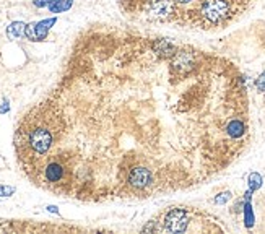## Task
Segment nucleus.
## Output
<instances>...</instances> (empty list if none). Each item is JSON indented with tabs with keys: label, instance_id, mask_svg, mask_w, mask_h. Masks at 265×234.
I'll use <instances>...</instances> for the list:
<instances>
[{
	"label": "nucleus",
	"instance_id": "1",
	"mask_svg": "<svg viewBox=\"0 0 265 234\" xmlns=\"http://www.w3.org/2000/svg\"><path fill=\"white\" fill-rule=\"evenodd\" d=\"M65 77L15 132L34 186L85 202L178 192L222 172L249 143L244 77L205 55L181 73L151 39L122 38Z\"/></svg>",
	"mask_w": 265,
	"mask_h": 234
},
{
	"label": "nucleus",
	"instance_id": "2",
	"mask_svg": "<svg viewBox=\"0 0 265 234\" xmlns=\"http://www.w3.org/2000/svg\"><path fill=\"white\" fill-rule=\"evenodd\" d=\"M146 17L153 21H169L174 20L178 7L174 0H146L145 5Z\"/></svg>",
	"mask_w": 265,
	"mask_h": 234
},
{
	"label": "nucleus",
	"instance_id": "3",
	"mask_svg": "<svg viewBox=\"0 0 265 234\" xmlns=\"http://www.w3.org/2000/svg\"><path fill=\"white\" fill-rule=\"evenodd\" d=\"M56 25V18H49V20H42L39 23H31L26 25V38L29 41H42L47 36L50 26Z\"/></svg>",
	"mask_w": 265,
	"mask_h": 234
},
{
	"label": "nucleus",
	"instance_id": "4",
	"mask_svg": "<svg viewBox=\"0 0 265 234\" xmlns=\"http://www.w3.org/2000/svg\"><path fill=\"white\" fill-rule=\"evenodd\" d=\"M151 46H153L154 52H156V55L161 57V58H165V61H169V58L178 52V46L173 44L169 39H165V38L151 39Z\"/></svg>",
	"mask_w": 265,
	"mask_h": 234
},
{
	"label": "nucleus",
	"instance_id": "5",
	"mask_svg": "<svg viewBox=\"0 0 265 234\" xmlns=\"http://www.w3.org/2000/svg\"><path fill=\"white\" fill-rule=\"evenodd\" d=\"M25 31H26V25L23 21H13V23L7 28V36H9L10 39H18L25 34Z\"/></svg>",
	"mask_w": 265,
	"mask_h": 234
},
{
	"label": "nucleus",
	"instance_id": "6",
	"mask_svg": "<svg viewBox=\"0 0 265 234\" xmlns=\"http://www.w3.org/2000/svg\"><path fill=\"white\" fill-rule=\"evenodd\" d=\"M72 5H73V0H54V2L49 5V10L52 13H62L70 10Z\"/></svg>",
	"mask_w": 265,
	"mask_h": 234
},
{
	"label": "nucleus",
	"instance_id": "7",
	"mask_svg": "<svg viewBox=\"0 0 265 234\" xmlns=\"http://www.w3.org/2000/svg\"><path fill=\"white\" fill-rule=\"evenodd\" d=\"M242 213H244V224H246V228H252V226H254V211H252L251 202H246L244 203Z\"/></svg>",
	"mask_w": 265,
	"mask_h": 234
},
{
	"label": "nucleus",
	"instance_id": "8",
	"mask_svg": "<svg viewBox=\"0 0 265 234\" xmlns=\"http://www.w3.org/2000/svg\"><path fill=\"white\" fill-rule=\"evenodd\" d=\"M247 182H249V189L252 190V192H255V190H259L262 187V176L259 172H251L249 174V178H247Z\"/></svg>",
	"mask_w": 265,
	"mask_h": 234
},
{
	"label": "nucleus",
	"instance_id": "9",
	"mask_svg": "<svg viewBox=\"0 0 265 234\" xmlns=\"http://www.w3.org/2000/svg\"><path fill=\"white\" fill-rule=\"evenodd\" d=\"M231 199H233V194L230 192V190H225V192L218 194V195L215 197V203H217V205H225L226 202H230Z\"/></svg>",
	"mask_w": 265,
	"mask_h": 234
},
{
	"label": "nucleus",
	"instance_id": "10",
	"mask_svg": "<svg viewBox=\"0 0 265 234\" xmlns=\"http://www.w3.org/2000/svg\"><path fill=\"white\" fill-rule=\"evenodd\" d=\"M255 88H257V91L265 93V72H262L259 78L255 80Z\"/></svg>",
	"mask_w": 265,
	"mask_h": 234
},
{
	"label": "nucleus",
	"instance_id": "11",
	"mask_svg": "<svg viewBox=\"0 0 265 234\" xmlns=\"http://www.w3.org/2000/svg\"><path fill=\"white\" fill-rule=\"evenodd\" d=\"M15 192L13 187H7V186H0V197H10Z\"/></svg>",
	"mask_w": 265,
	"mask_h": 234
},
{
	"label": "nucleus",
	"instance_id": "12",
	"mask_svg": "<svg viewBox=\"0 0 265 234\" xmlns=\"http://www.w3.org/2000/svg\"><path fill=\"white\" fill-rule=\"evenodd\" d=\"M36 7H39V9H42V7H49L50 4L54 2V0H33Z\"/></svg>",
	"mask_w": 265,
	"mask_h": 234
},
{
	"label": "nucleus",
	"instance_id": "13",
	"mask_svg": "<svg viewBox=\"0 0 265 234\" xmlns=\"http://www.w3.org/2000/svg\"><path fill=\"white\" fill-rule=\"evenodd\" d=\"M231 2L238 7V9H241V10H244V7H246V4L249 2V0H231Z\"/></svg>",
	"mask_w": 265,
	"mask_h": 234
},
{
	"label": "nucleus",
	"instance_id": "14",
	"mask_svg": "<svg viewBox=\"0 0 265 234\" xmlns=\"http://www.w3.org/2000/svg\"><path fill=\"white\" fill-rule=\"evenodd\" d=\"M9 109H10V106H9V102H4V106L2 107H0V114H4V112H7V111H9Z\"/></svg>",
	"mask_w": 265,
	"mask_h": 234
},
{
	"label": "nucleus",
	"instance_id": "15",
	"mask_svg": "<svg viewBox=\"0 0 265 234\" xmlns=\"http://www.w3.org/2000/svg\"><path fill=\"white\" fill-rule=\"evenodd\" d=\"M47 210H49V211H52V213H57V208L52 207V205H50V207H47Z\"/></svg>",
	"mask_w": 265,
	"mask_h": 234
}]
</instances>
